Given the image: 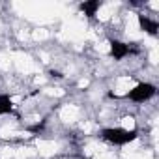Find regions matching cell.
Returning a JSON list of instances; mask_svg holds the SVG:
<instances>
[{"mask_svg": "<svg viewBox=\"0 0 159 159\" xmlns=\"http://www.w3.org/2000/svg\"><path fill=\"white\" fill-rule=\"evenodd\" d=\"M15 111V103L11 99L10 94H0V116H8L13 114Z\"/></svg>", "mask_w": 159, "mask_h": 159, "instance_id": "5b68a950", "label": "cell"}, {"mask_svg": "<svg viewBox=\"0 0 159 159\" xmlns=\"http://www.w3.org/2000/svg\"><path fill=\"white\" fill-rule=\"evenodd\" d=\"M99 137L111 144V146H125L137 139V129H127V127H103L99 131Z\"/></svg>", "mask_w": 159, "mask_h": 159, "instance_id": "6da1fadb", "label": "cell"}, {"mask_svg": "<svg viewBox=\"0 0 159 159\" xmlns=\"http://www.w3.org/2000/svg\"><path fill=\"white\" fill-rule=\"evenodd\" d=\"M137 23H139V28L144 34L153 36V38L159 34V23H157V19H153V17H150L146 13H139L137 15Z\"/></svg>", "mask_w": 159, "mask_h": 159, "instance_id": "277c9868", "label": "cell"}, {"mask_svg": "<svg viewBox=\"0 0 159 159\" xmlns=\"http://www.w3.org/2000/svg\"><path fill=\"white\" fill-rule=\"evenodd\" d=\"M79 8H81V11H83L88 19H94V17L98 15V10L101 8V2H98V0H92V2H83Z\"/></svg>", "mask_w": 159, "mask_h": 159, "instance_id": "8992f818", "label": "cell"}, {"mask_svg": "<svg viewBox=\"0 0 159 159\" xmlns=\"http://www.w3.org/2000/svg\"><path fill=\"white\" fill-rule=\"evenodd\" d=\"M109 52H111V56H112L114 60H124V58H127V56L139 52V49H135L133 45H129V43H125V41L111 39V43H109Z\"/></svg>", "mask_w": 159, "mask_h": 159, "instance_id": "3957f363", "label": "cell"}, {"mask_svg": "<svg viewBox=\"0 0 159 159\" xmlns=\"http://www.w3.org/2000/svg\"><path fill=\"white\" fill-rule=\"evenodd\" d=\"M157 94V88L155 84L152 83H137L127 94H125V99L133 101V103H146L150 99H153Z\"/></svg>", "mask_w": 159, "mask_h": 159, "instance_id": "7a4b0ae2", "label": "cell"}]
</instances>
